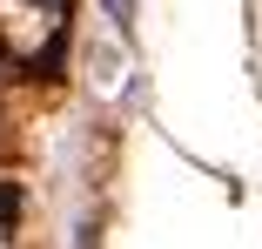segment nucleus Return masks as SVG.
Instances as JSON below:
<instances>
[{"mask_svg": "<svg viewBox=\"0 0 262 249\" xmlns=\"http://www.w3.org/2000/svg\"><path fill=\"white\" fill-rule=\"evenodd\" d=\"M108 14H115V27L128 34V27H135V0H108Z\"/></svg>", "mask_w": 262, "mask_h": 249, "instance_id": "obj_1", "label": "nucleus"}]
</instances>
